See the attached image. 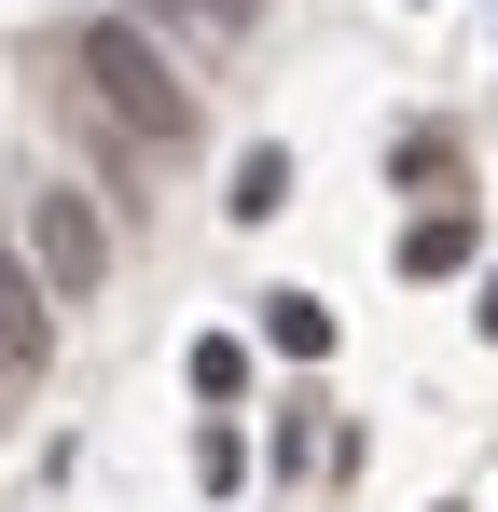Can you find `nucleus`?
I'll return each mask as SVG.
<instances>
[{"mask_svg": "<svg viewBox=\"0 0 498 512\" xmlns=\"http://www.w3.org/2000/svg\"><path fill=\"white\" fill-rule=\"evenodd\" d=\"M70 70H83V111H111L139 153H180V139H194V84L166 70V42L139 28V14H83Z\"/></svg>", "mask_w": 498, "mask_h": 512, "instance_id": "nucleus-1", "label": "nucleus"}, {"mask_svg": "<svg viewBox=\"0 0 498 512\" xmlns=\"http://www.w3.org/2000/svg\"><path fill=\"white\" fill-rule=\"evenodd\" d=\"M28 263H42V291H56V305H97V277H111V222L83 208L70 180H56V194H28Z\"/></svg>", "mask_w": 498, "mask_h": 512, "instance_id": "nucleus-2", "label": "nucleus"}, {"mask_svg": "<svg viewBox=\"0 0 498 512\" xmlns=\"http://www.w3.org/2000/svg\"><path fill=\"white\" fill-rule=\"evenodd\" d=\"M56 360V291H42V263L0 250V374H42Z\"/></svg>", "mask_w": 498, "mask_h": 512, "instance_id": "nucleus-3", "label": "nucleus"}, {"mask_svg": "<svg viewBox=\"0 0 498 512\" xmlns=\"http://www.w3.org/2000/svg\"><path fill=\"white\" fill-rule=\"evenodd\" d=\"M471 263V208H429V222H402V277H457Z\"/></svg>", "mask_w": 498, "mask_h": 512, "instance_id": "nucleus-4", "label": "nucleus"}, {"mask_svg": "<svg viewBox=\"0 0 498 512\" xmlns=\"http://www.w3.org/2000/svg\"><path fill=\"white\" fill-rule=\"evenodd\" d=\"M263 346L319 360V346H332V305H319V291H263Z\"/></svg>", "mask_w": 498, "mask_h": 512, "instance_id": "nucleus-5", "label": "nucleus"}, {"mask_svg": "<svg viewBox=\"0 0 498 512\" xmlns=\"http://www.w3.org/2000/svg\"><path fill=\"white\" fill-rule=\"evenodd\" d=\"M222 208H236V222H277V208H291V153H249Z\"/></svg>", "mask_w": 498, "mask_h": 512, "instance_id": "nucleus-6", "label": "nucleus"}, {"mask_svg": "<svg viewBox=\"0 0 498 512\" xmlns=\"http://www.w3.org/2000/svg\"><path fill=\"white\" fill-rule=\"evenodd\" d=\"M194 388H208V402H236V388H249V346L208 333V346H194Z\"/></svg>", "mask_w": 498, "mask_h": 512, "instance_id": "nucleus-7", "label": "nucleus"}, {"mask_svg": "<svg viewBox=\"0 0 498 512\" xmlns=\"http://www.w3.org/2000/svg\"><path fill=\"white\" fill-rule=\"evenodd\" d=\"M139 14H194V28H249L263 0H139Z\"/></svg>", "mask_w": 498, "mask_h": 512, "instance_id": "nucleus-8", "label": "nucleus"}, {"mask_svg": "<svg viewBox=\"0 0 498 512\" xmlns=\"http://www.w3.org/2000/svg\"><path fill=\"white\" fill-rule=\"evenodd\" d=\"M485 333H498V277H485Z\"/></svg>", "mask_w": 498, "mask_h": 512, "instance_id": "nucleus-9", "label": "nucleus"}]
</instances>
